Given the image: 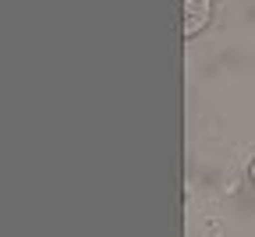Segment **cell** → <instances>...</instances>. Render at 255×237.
Wrapping results in <instances>:
<instances>
[{
	"label": "cell",
	"mask_w": 255,
	"mask_h": 237,
	"mask_svg": "<svg viewBox=\"0 0 255 237\" xmlns=\"http://www.w3.org/2000/svg\"><path fill=\"white\" fill-rule=\"evenodd\" d=\"M252 177H255V163H252Z\"/></svg>",
	"instance_id": "cell-1"
}]
</instances>
